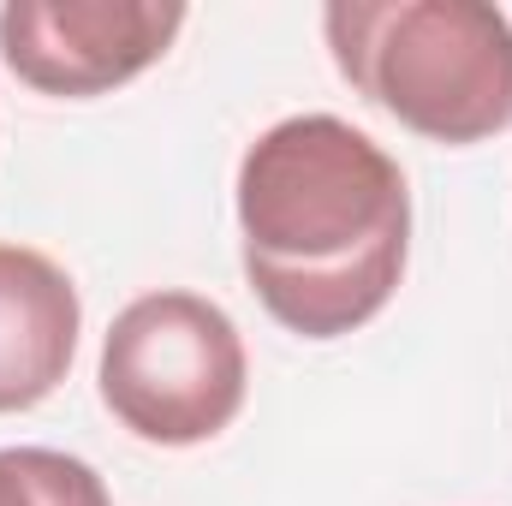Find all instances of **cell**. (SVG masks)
<instances>
[{"label": "cell", "mask_w": 512, "mask_h": 506, "mask_svg": "<svg viewBox=\"0 0 512 506\" xmlns=\"http://www.w3.org/2000/svg\"><path fill=\"white\" fill-rule=\"evenodd\" d=\"M233 203L245 280L298 340L358 334L405 280L411 185L352 120L292 114L256 131Z\"/></svg>", "instance_id": "cell-1"}, {"label": "cell", "mask_w": 512, "mask_h": 506, "mask_svg": "<svg viewBox=\"0 0 512 506\" xmlns=\"http://www.w3.org/2000/svg\"><path fill=\"white\" fill-rule=\"evenodd\" d=\"M340 78L405 131L465 149L512 126V18L489 0H334Z\"/></svg>", "instance_id": "cell-2"}, {"label": "cell", "mask_w": 512, "mask_h": 506, "mask_svg": "<svg viewBox=\"0 0 512 506\" xmlns=\"http://www.w3.org/2000/svg\"><path fill=\"white\" fill-rule=\"evenodd\" d=\"M102 405L149 447H203L245 411L251 358L239 322L203 292H143L114 316L96 364Z\"/></svg>", "instance_id": "cell-3"}, {"label": "cell", "mask_w": 512, "mask_h": 506, "mask_svg": "<svg viewBox=\"0 0 512 506\" xmlns=\"http://www.w3.org/2000/svg\"><path fill=\"white\" fill-rule=\"evenodd\" d=\"M179 30V0H6L0 60L36 96L84 102L149 72Z\"/></svg>", "instance_id": "cell-4"}, {"label": "cell", "mask_w": 512, "mask_h": 506, "mask_svg": "<svg viewBox=\"0 0 512 506\" xmlns=\"http://www.w3.org/2000/svg\"><path fill=\"white\" fill-rule=\"evenodd\" d=\"M84 304L48 251L0 245V417L42 405L72 376Z\"/></svg>", "instance_id": "cell-5"}, {"label": "cell", "mask_w": 512, "mask_h": 506, "mask_svg": "<svg viewBox=\"0 0 512 506\" xmlns=\"http://www.w3.org/2000/svg\"><path fill=\"white\" fill-rule=\"evenodd\" d=\"M0 506H114L96 465L54 447H0Z\"/></svg>", "instance_id": "cell-6"}]
</instances>
